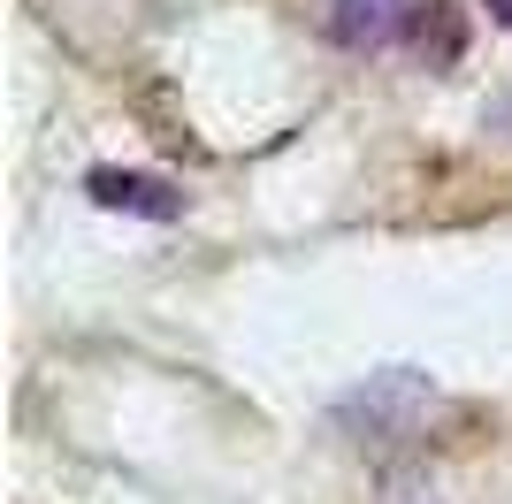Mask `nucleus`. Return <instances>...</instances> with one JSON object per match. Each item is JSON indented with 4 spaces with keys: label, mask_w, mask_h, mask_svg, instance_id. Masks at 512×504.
<instances>
[{
    "label": "nucleus",
    "mask_w": 512,
    "mask_h": 504,
    "mask_svg": "<svg viewBox=\"0 0 512 504\" xmlns=\"http://www.w3.org/2000/svg\"><path fill=\"white\" fill-rule=\"evenodd\" d=\"M85 199L100 214H130V222H176L184 214V191L169 176H138V168H92Z\"/></svg>",
    "instance_id": "f03ea898"
},
{
    "label": "nucleus",
    "mask_w": 512,
    "mask_h": 504,
    "mask_svg": "<svg viewBox=\"0 0 512 504\" xmlns=\"http://www.w3.org/2000/svg\"><path fill=\"white\" fill-rule=\"evenodd\" d=\"M482 8H490V23H505V31H512V0H482Z\"/></svg>",
    "instance_id": "39448f33"
},
{
    "label": "nucleus",
    "mask_w": 512,
    "mask_h": 504,
    "mask_svg": "<svg viewBox=\"0 0 512 504\" xmlns=\"http://www.w3.org/2000/svg\"><path fill=\"white\" fill-rule=\"evenodd\" d=\"M505 123H512V100H505Z\"/></svg>",
    "instance_id": "423d86ee"
},
{
    "label": "nucleus",
    "mask_w": 512,
    "mask_h": 504,
    "mask_svg": "<svg viewBox=\"0 0 512 504\" xmlns=\"http://www.w3.org/2000/svg\"><path fill=\"white\" fill-rule=\"evenodd\" d=\"M467 8H459V0H413V16H406V54L421 69H436V77H444V69H459L467 62Z\"/></svg>",
    "instance_id": "7ed1b4c3"
},
{
    "label": "nucleus",
    "mask_w": 512,
    "mask_h": 504,
    "mask_svg": "<svg viewBox=\"0 0 512 504\" xmlns=\"http://www.w3.org/2000/svg\"><path fill=\"white\" fill-rule=\"evenodd\" d=\"M413 0H329V39L344 54H383V46L406 39Z\"/></svg>",
    "instance_id": "20e7f679"
},
{
    "label": "nucleus",
    "mask_w": 512,
    "mask_h": 504,
    "mask_svg": "<svg viewBox=\"0 0 512 504\" xmlns=\"http://www.w3.org/2000/svg\"><path fill=\"white\" fill-rule=\"evenodd\" d=\"M428 398H436V382H428L421 367H383V375L352 382L329 420H337V428L360 443V451H398V443H413Z\"/></svg>",
    "instance_id": "f257e3e1"
}]
</instances>
